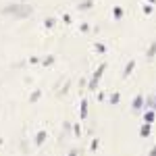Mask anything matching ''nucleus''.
I'll list each match as a JSON object with an SVG mask.
<instances>
[{
    "label": "nucleus",
    "instance_id": "nucleus-18",
    "mask_svg": "<svg viewBox=\"0 0 156 156\" xmlns=\"http://www.w3.org/2000/svg\"><path fill=\"white\" fill-rule=\"evenodd\" d=\"M98 144H100V142H98V137H96V140H92V144H90V148H92V150H96V148H98Z\"/></svg>",
    "mask_w": 156,
    "mask_h": 156
},
{
    "label": "nucleus",
    "instance_id": "nucleus-17",
    "mask_svg": "<svg viewBox=\"0 0 156 156\" xmlns=\"http://www.w3.org/2000/svg\"><path fill=\"white\" fill-rule=\"evenodd\" d=\"M96 50L100 52V54H104V52H106V48H104V44H96Z\"/></svg>",
    "mask_w": 156,
    "mask_h": 156
},
{
    "label": "nucleus",
    "instance_id": "nucleus-6",
    "mask_svg": "<svg viewBox=\"0 0 156 156\" xmlns=\"http://www.w3.org/2000/svg\"><path fill=\"white\" fill-rule=\"evenodd\" d=\"M154 117H156V112H154V110H148V112H144V123H150V125H152Z\"/></svg>",
    "mask_w": 156,
    "mask_h": 156
},
{
    "label": "nucleus",
    "instance_id": "nucleus-1",
    "mask_svg": "<svg viewBox=\"0 0 156 156\" xmlns=\"http://www.w3.org/2000/svg\"><path fill=\"white\" fill-rule=\"evenodd\" d=\"M2 12L4 15H12V17H19V19H25V17H29L31 12H34V9L29 6V4H9V6H4L2 9Z\"/></svg>",
    "mask_w": 156,
    "mask_h": 156
},
{
    "label": "nucleus",
    "instance_id": "nucleus-13",
    "mask_svg": "<svg viewBox=\"0 0 156 156\" xmlns=\"http://www.w3.org/2000/svg\"><path fill=\"white\" fill-rule=\"evenodd\" d=\"M154 54H156V44H152V46L148 48V52H146V56H148V58H152Z\"/></svg>",
    "mask_w": 156,
    "mask_h": 156
},
{
    "label": "nucleus",
    "instance_id": "nucleus-9",
    "mask_svg": "<svg viewBox=\"0 0 156 156\" xmlns=\"http://www.w3.org/2000/svg\"><path fill=\"white\" fill-rule=\"evenodd\" d=\"M79 115H81V119H85V117H87V100H81V112H79Z\"/></svg>",
    "mask_w": 156,
    "mask_h": 156
},
{
    "label": "nucleus",
    "instance_id": "nucleus-7",
    "mask_svg": "<svg viewBox=\"0 0 156 156\" xmlns=\"http://www.w3.org/2000/svg\"><path fill=\"white\" fill-rule=\"evenodd\" d=\"M123 15H125V11H123L121 6H115V9H112V17H115V19H123Z\"/></svg>",
    "mask_w": 156,
    "mask_h": 156
},
{
    "label": "nucleus",
    "instance_id": "nucleus-14",
    "mask_svg": "<svg viewBox=\"0 0 156 156\" xmlns=\"http://www.w3.org/2000/svg\"><path fill=\"white\" fill-rule=\"evenodd\" d=\"M146 106H150V108L156 110V98H146Z\"/></svg>",
    "mask_w": 156,
    "mask_h": 156
},
{
    "label": "nucleus",
    "instance_id": "nucleus-4",
    "mask_svg": "<svg viewBox=\"0 0 156 156\" xmlns=\"http://www.w3.org/2000/svg\"><path fill=\"white\" fill-rule=\"evenodd\" d=\"M133 69H135V60H129L127 67H125V71H123V77H129V75L133 73Z\"/></svg>",
    "mask_w": 156,
    "mask_h": 156
},
{
    "label": "nucleus",
    "instance_id": "nucleus-25",
    "mask_svg": "<svg viewBox=\"0 0 156 156\" xmlns=\"http://www.w3.org/2000/svg\"><path fill=\"white\" fill-rule=\"evenodd\" d=\"M148 2H150V4H152V2H156V0H148Z\"/></svg>",
    "mask_w": 156,
    "mask_h": 156
},
{
    "label": "nucleus",
    "instance_id": "nucleus-22",
    "mask_svg": "<svg viewBox=\"0 0 156 156\" xmlns=\"http://www.w3.org/2000/svg\"><path fill=\"white\" fill-rule=\"evenodd\" d=\"M73 129H75V135H81V127H79V125H75Z\"/></svg>",
    "mask_w": 156,
    "mask_h": 156
},
{
    "label": "nucleus",
    "instance_id": "nucleus-21",
    "mask_svg": "<svg viewBox=\"0 0 156 156\" xmlns=\"http://www.w3.org/2000/svg\"><path fill=\"white\" fill-rule=\"evenodd\" d=\"M37 62H40L37 56H31V58H29V65H37Z\"/></svg>",
    "mask_w": 156,
    "mask_h": 156
},
{
    "label": "nucleus",
    "instance_id": "nucleus-3",
    "mask_svg": "<svg viewBox=\"0 0 156 156\" xmlns=\"http://www.w3.org/2000/svg\"><path fill=\"white\" fill-rule=\"evenodd\" d=\"M142 108H144V96H135V100H133V110L137 112Z\"/></svg>",
    "mask_w": 156,
    "mask_h": 156
},
{
    "label": "nucleus",
    "instance_id": "nucleus-23",
    "mask_svg": "<svg viewBox=\"0 0 156 156\" xmlns=\"http://www.w3.org/2000/svg\"><path fill=\"white\" fill-rule=\"evenodd\" d=\"M67 156H77V150H71V152H69Z\"/></svg>",
    "mask_w": 156,
    "mask_h": 156
},
{
    "label": "nucleus",
    "instance_id": "nucleus-19",
    "mask_svg": "<svg viewBox=\"0 0 156 156\" xmlns=\"http://www.w3.org/2000/svg\"><path fill=\"white\" fill-rule=\"evenodd\" d=\"M144 12H146V15H150V12H152V4H146V6H144Z\"/></svg>",
    "mask_w": 156,
    "mask_h": 156
},
{
    "label": "nucleus",
    "instance_id": "nucleus-24",
    "mask_svg": "<svg viewBox=\"0 0 156 156\" xmlns=\"http://www.w3.org/2000/svg\"><path fill=\"white\" fill-rule=\"evenodd\" d=\"M150 156H156V146L152 148V152H150Z\"/></svg>",
    "mask_w": 156,
    "mask_h": 156
},
{
    "label": "nucleus",
    "instance_id": "nucleus-10",
    "mask_svg": "<svg viewBox=\"0 0 156 156\" xmlns=\"http://www.w3.org/2000/svg\"><path fill=\"white\" fill-rule=\"evenodd\" d=\"M44 140H46V131H40V133L36 135V144L42 146V144H44Z\"/></svg>",
    "mask_w": 156,
    "mask_h": 156
},
{
    "label": "nucleus",
    "instance_id": "nucleus-16",
    "mask_svg": "<svg viewBox=\"0 0 156 156\" xmlns=\"http://www.w3.org/2000/svg\"><path fill=\"white\" fill-rule=\"evenodd\" d=\"M119 100H121L119 94H112V96H110V104H119Z\"/></svg>",
    "mask_w": 156,
    "mask_h": 156
},
{
    "label": "nucleus",
    "instance_id": "nucleus-15",
    "mask_svg": "<svg viewBox=\"0 0 156 156\" xmlns=\"http://www.w3.org/2000/svg\"><path fill=\"white\" fill-rule=\"evenodd\" d=\"M52 62H54V56H52V54H48V56H46V58L42 60V65H46V67H50V65H52Z\"/></svg>",
    "mask_w": 156,
    "mask_h": 156
},
{
    "label": "nucleus",
    "instance_id": "nucleus-8",
    "mask_svg": "<svg viewBox=\"0 0 156 156\" xmlns=\"http://www.w3.org/2000/svg\"><path fill=\"white\" fill-rule=\"evenodd\" d=\"M92 0H83V2H79V11H87V9H92Z\"/></svg>",
    "mask_w": 156,
    "mask_h": 156
},
{
    "label": "nucleus",
    "instance_id": "nucleus-20",
    "mask_svg": "<svg viewBox=\"0 0 156 156\" xmlns=\"http://www.w3.org/2000/svg\"><path fill=\"white\" fill-rule=\"evenodd\" d=\"M79 29H81V31H90V25H87V23H81V25H79Z\"/></svg>",
    "mask_w": 156,
    "mask_h": 156
},
{
    "label": "nucleus",
    "instance_id": "nucleus-11",
    "mask_svg": "<svg viewBox=\"0 0 156 156\" xmlns=\"http://www.w3.org/2000/svg\"><path fill=\"white\" fill-rule=\"evenodd\" d=\"M54 23H56V21H54V17H48V19H44V27H54Z\"/></svg>",
    "mask_w": 156,
    "mask_h": 156
},
{
    "label": "nucleus",
    "instance_id": "nucleus-5",
    "mask_svg": "<svg viewBox=\"0 0 156 156\" xmlns=\"http://www.w3.org/2000/svg\"><path fill=\"white\" fill-rule=\"evenodd\" d=\"M150 131H152V125H150V123H144V125H142V129H140V135H142V137H148Z\"/></svg>",
    "mask_w": 156,
    "mask_h": 156
},
{
    "label": "nucleus",
    "instance_id": "nucleus-12",
    "mask_svg": "<svg viewBox=\"0 0 156 156\" xmlns=\"http://www.w3.org/2000/svg\"><path fill=\"white\" fill-rule=\"evenodd\" d=\"M40 96H42V92H40V90H36V92L29 96V102H37V100H40Z\"/></svg>",
    "mask_w": 156,
    "mask_h": 156
},
{
    "label": "nucleus",
    "instance_id": "nucleus-2",
    "mask_svg": "<svg viewBox=\"0 0 156 156\" xmlns=\"http://www.w3.org/2000/svg\"><path fill=\"white\" fill-rule=\"evenodd\" d=\"M106 71V65H104V62H102V65H100V67H98L96 69V73H94V75H92V79H90V90H96V85H98V81H100V77H102V73Z\"/></svg>",
    "mask_w": 156,
    "mask_h": 156
}]
</instances>
